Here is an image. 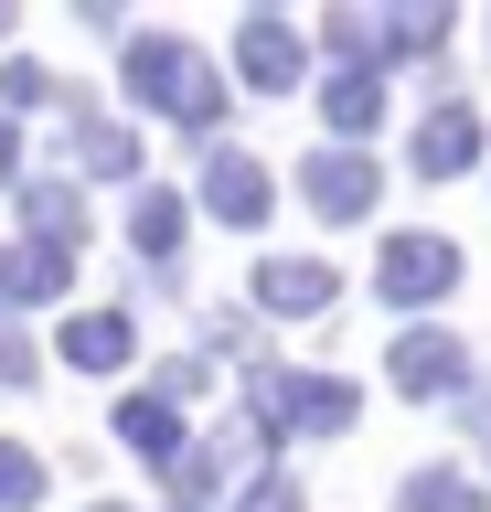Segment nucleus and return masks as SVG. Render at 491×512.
I'll use <instances>...</instances> for the list:
<instances>
[{
	"instance_id": "obj_1",
	"label": "nucleus",
	"mask_w": 491,
	"mask_h": 512,
	"mask_svg": "<svg viewBox=\"0 0 491 512\" xmlns=\"http://www.w3.org/2000/svg\"><path fill=\"white\" fill-rule=\"evenodd\" d=\"M449 278H459V256L438 246V235H406V246H395V267H385V288H395V299H438Z\"/></svg>"
},
{
	"instance_id": "obj_2",
	"label": "nucleus",
	"mask_w": 491,
	"mask_h": 512,
	"mask_svg": "<svg viewBox=\"0 0 491 512\" xmlns=\"http://www.w3.org/2000/svg\"><path fill=\"white\" fill-rule=\"evenodd\" d=\"M310 203H321V214H363V203H374V171H363L353 150L310 160Z\"/></svg>"
},
{
	"instance_id": "obj_3",
	"label": "nucleus",
	"mask_w": 491,
	"mask_h": 512,
	"mask_svg": "<svg viewBox=\"0 0 491 512\" xmlns=\"http://www.w3.org/2000/svg\"><path fill=\"white\" fill-rule=\"evenodd\" d=\"M395 374L417 384V395H427V384H459V342H449V331H406V352H395Z\"/></svg>"
},
{
	"instance_id": "obj_4",
	"label": "nucleus",
	"mask_w": 491,
	"mask_h": 512,
	"mask_svg": "<svg viewBox=\"0 0 491 512\" xmlns=\"http://www.w3.org/2000/svg\"><path fill=\"white\" fill-rule=\"evenodd\" d=\"M65 363H97V374H107V363H129V320H118V310L75 320V331H65Z\"/></svg>"
},
{
	"instance_id": "obj_5",
	"label": "nucleus",
	"mask_w": 491,
	"mask_h": 512,
	"mask_svg": "<svg viewBox=\"0 0 491 512\" xmlns=\"http://www.w3.org/2000/svg\"><path fill=\"white\" fill-rule=\"evenodd\" d=\"M214 214H235V224H246V214H267V182L246 171V160H225V171H214Z\"/></svg>"
},
{
	"instance_id": "obj_6",
	"label": "nucleus",
	"mask_w": 491,
	"mask_h": 512,
	"mask_svg": "<svg viewBox=\"0 0 491 512\" xmlns=\"http://www.w3.org/2000/svg\"><path fill=\"white\" fill-rule=\"evenodd\" d=\"M267 299H278V310H310V299H321V288H331V267H267Z\"/></svg>"
},
{
	"instance_id": "obj_7",
	"label": "nucleus",
	"mask_w": 491,
	"mask_h": 512,
	"mask_svg": "<svg viewBox=\"0 0 491 512\" xmlns=\"http://www.w3.org/2000/svg\"><path fill=\"white\" fill-rule=\"evenodd\" d=\"M417 160H470V118H459V107H438V118L417 128Z\"/></svg>"
},
{
	"instance_id": "obj_8",
	"label": "nucleus",
	"mask_w": 491,
	"mask_h": 512,
	"mask_svg": "<svg viewBox=\"0 0 491 512\" xmlns=\"http://www.w3.org/2000/svg\"><path fill=\"white\" fill-rule=\"evenodd\" d=\"M139 246H150V256L182 246V203H171V192H150V203H139Z\"/></svg>"
},
{
	"instance_id": "obj_9",
	"label": "nucleus",
	"mask_w": 491,
	"mask_h": 512,
	"mask_svg": "<svg viewBox=\"0 0 491 512\" xmlns=\"http://www.w3.org/2000/svg\"><path fill=\"white\" fill-rule=\"evenodd\" d=\"M417 512H481V491L470 480H417Z\"/></svg>"
},
{
	"instance_id": "obj_10",
	"label": "nucleus",
	"mask_w": 491,
	"mask_h": 512,
	"mask_svg": "<svg viewBox=\"0 0 491 512\" xmlns=\"http://www.w3.org/2000/svg\"><path fill=\"white\" fill-rule=\"evenodd\" d=\"M118 427H129V448H171V406H129Z\"/></svg>"
},
{
	"instance_id": "obj_11",
	"label": "nucleus",
	"mask_w": 491,
	"mask_h": 512,
	"mask_svg": "<svg viewBox=\"0 0 491 512\" xmlns=\"http://www.w3.org/2000/svg\"><path fill=\"white\" fill-rule=\"evenodd\" d=\"M246 75H289V32H246Z\"/></svg>"
},
{
	"instance_id": "obj_12",
	"label": "nucleus",
	"mask_w": 491,
	"mask_h": 512,
	"mask_svg": "<svg viewBox=\"0 0 491 512\" xmlns=\"http://www.w3.org/2000/svg\"><path fill=\"white\" fill-rule=\"evenodd\" d=\"M33 480H43V470L22 459V448H0V502H33Z\"/></svg>"
},
{
	"instance_id": "obj_13",
	"label": "nucleus",
	"mask_w": 491,
	"mask_h": 512,
	"mask_svg": "<svg viewBox=\"0 0 491 512\" xmlns=\"http://www.w3.org/2000/svg\"><path fill=\"white\" fill-rule=\"evenodd\" d=\"M246 512H299V502H289V491H246Z\"/></svg>"
},
{
	"instance_id": "obj_14",
	"label": "nucleus",
	"mask_w": 491,
	"mask_h": 512,
	"mask_svg": "<svg viewBox=\"0 0 491 512\" xmlns=\"http://www.w3.org/2000/svg\"><path fill=\"white\" fill-rule=\"evenodd\" d=\"M0 182H11V128H0Z\"/></svg>"
}]
</instances>
